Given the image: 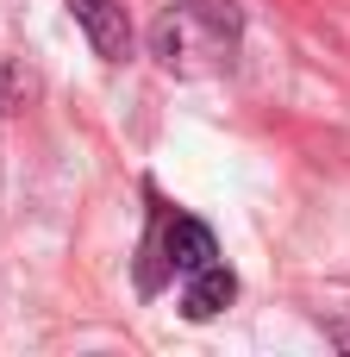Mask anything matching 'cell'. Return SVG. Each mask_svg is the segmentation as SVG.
Wrapping results in <instances>:
<instances>
[{"instance_id":"obj_5","label":"cell","mask_w":350,"mask_h":357,"mask_svg":"<svg viewBox=\"0 0 350 357\" xmlns=\"http://www.w3.org/2000/svg\"><path fill=\"white\" fill-rule=\"evenodd\" d=\"M31 94H38L31 69H25V63H13V56H0V113H25V107H31Z\"/></svg>"},{"instance_id":"obj_4","label":"cell","mask_w":350,"mask_h":357,"mask_svg":"<svg viewBox=\"0 0 350 357\" xmlns=\"http://www.w3.org/2000/svg\"><path fill=\"white\" fill-rule=\"evenodd\" d=\"M232 295H238V276L213 257L207 270H194V282H188V295H182V314H188V320H213V314L232 307Z\"/></svg>"},{"instance_id":"obj_2","label":"cell","mask_w":350,"mask_h":357,"mask_svg":"<svg viewBox=\"0 0 350 357\" xmlns=\"http://www.w3.org/2000/svg\"><path fill=\"white\" fill-rule=\"evenodd\" d=\"M63 6L75 13V25L88 31V44H94L106 63H125V56H132V19H125L119 0H63Z\"/></svg>"},{"instance_id":"obj_3","label":"cell","mask_w":350,"mask_h":357,"mask_svg":"<svg viewBox=\"0 0 350 357\" xmlns=\"http://www.w3.org/2000/svg\"><path fill=\"white\" fill-rule=\"evenodd\" d=\"M213 257H219V245H213V232H207L200 220H188V213H169V220H163V264H169V270L194 276V270H207Z\"/></svg>"},{"instance_id":"obj_1","label":"cell","mask_w":350,"mask_h":357,"mask_svg":"<svg viewBox=\"0 0 350 357\" xmlns=\"http://www.w3.org/2000/svg\"><path fill=\"white\" fill-rule=\"evenodd\" d=\"M238 6L232 0H182L150 25V56L169 75H213L238 56Z\"/></svg>"}]
</instances>
